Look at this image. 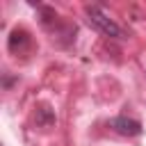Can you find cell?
Returning a JSON list of instances; mask_svg holds the SVG:
<instances>
[{
  "label": "cell",
  "mask_w": 146,
  "mask_h": 146,
  "mask_svg": "<svg viewBox=\"0 0 146 146\" xmlns=\"http://www.w3.org/2000/svg\"><path fill=\"white\" fill-rule=\"evenodd\" d=\"M84 11H87V21H89V25H91L94 30H98L100 34L112 36V39H123V36H125V32H123V30L107 16V11H103L98 5H87Z\"/></svg>",
  "instance_id": "cell-1"
},
{
  "label": "cell",
  "mask_w": 146,
  "mask_h": 146,
  "mask_svg": "<svg viewBox=\"0 0 146 146\" xmlns=\"http://www.w3.org/2000/svg\"><path fill=\"white\" fill-rule=\"evenodd\" d=\"M110 128L123 137H137L141 135V123L137 119H130V116H114L110 119Z\"/></svg>",
  "instance_id": "cell-2"
}]
</instances>
